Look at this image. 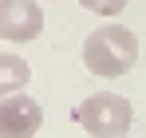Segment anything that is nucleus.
Wrapping results in <instances>:
<instances>
[{"label": "nucleus", "instance_id": "f03ea898", "mask_svg": "<svg viewBox=\"0 0 146 138\" xmlns=\"http://www.w3.org/2000/svg\"><path fill=\"white\" fill-rule=\"evenodd\" d=\"M75 122L91 138H126L134 122V107L115 91H99L75 107Z\"/></svg>", "mask_w": 146, "mask_h": 138}, {"label": "nucleus", "instance_id": "39448f33", "mask_svg": "<svg viewBox=\"0 0 146 138\" xmlns=\"http://www.w3.org/2000/svg\"><path fill=\"white\" fill-rule=\"evenodd\" d=\"M28 79H32V67H28L20 55H0V99L24 91Z\"/></svg>", "mask_w": 146, "mask_h": 138}, {"label": "nucleus", "instance_id": "20e7f679", "mask_svg": "<svg viewBox=\"0 0 146 138\" xmlns=\"http://www.w3.org/2000/svg\"><path fill=\"white\" fill-rule=\"evenodd\" d=\"M44 32V8L40 0H0V40L28 44Z\"/></svg>", "mask_w": 146, "mask_h": 138}, {"label": "nucleus", "instance_id": "f257e3e1", "mask_svg": "<svg viewBox=\"0 0 146 138\" xmlns=\"http://www.w3.org/2000/svg\"><path fill=\"white\" fill-rule=\"evenodd\" d=\"M138 63V36L122 24H103L83 40V67L99 79H119Z\"/></svg>", "mask_w": 146, "mask_h": 138}, {"label": "nucleus", "instance_id": "7ed1b4c3", "mask_svg": "<svg viewBox=\"0 0 146 138\" xmlns=\"http://www.w3.org/2000/svg\"><path fill=\"white\" fill-rule=\"evenodd\" d=\"M44 126V107L32 95L16 91L0 99V138H36Z\"/></svg>", "mask_w": 146, "mask_h": 138}, {"label": "nucleus", "instance_id": "423d86ee", "mask_svg": "<svg viewBox=\"0 0 146 138\" xmlns=\"http://www.w3.org/2000/svg\"><path fill=\"white\" fill-rule=\"evenodd\" d=\"M79 4H83L87 12L103 16V20H107V16H119L122 8H126V0H79Z\"/></svg>", "mask_w": 146, "mask_h": 138}]
</instances>
